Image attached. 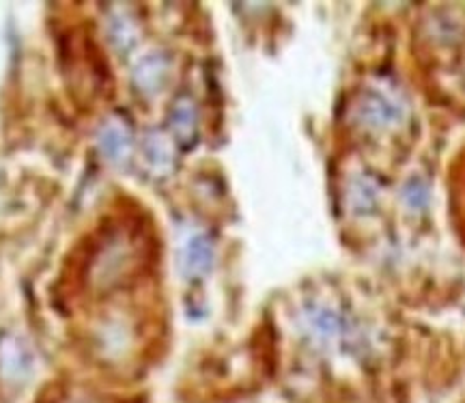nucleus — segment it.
<instances>
[{
	"instance_id": "1",
	"label": "nucleus",
	"mask_w": 465,
	"mask_h": 403,
	"mask_svg": "<svg viewBox=\"0 0 465 403\" xmlns=\"http://www.w3.org/2000/svg\"><path fill=\"white\" fill-rule=\"evenodd\" d=\"M358 116L366 127L388 130L405 119V104L391 91L371 89L366 91L358 104Z\"/></svg>"
},
{
	"instance_id": "6",
	"label": "nucleus",
	"mask_w": 465,
	"mask_h": 403,
	"mask_svg": "<svg viewBox=\"0 0 465 403\" xmlns=\"http://www.w3.org/2000/svg\"><path fill=\"white\" fill-rule=\"evenodd\" d=\"M166 61L162 56H149L138 65L136 80L143 91H160L162 83L166 80Z\"/></svg>"
},
{
	"instance_id": "8",
	"label": "nucleus",
	"mask_w": 465,
	"mask_h": 403,
	"mask_svg": "<svg viewBox=\"0 0 465 403\" xmlns=\"http://www.w3.org/2000/svg\"><path fill=\"white\" fill-rule=\"evenodd\" d=\"M403 198L410 207H416V209L422 207L429 198L427 186H424L420 179H411L403 188Z\"/></svg>"
},
{
	"instance_id": "4",
	"label": "nucleus",
	"mask_w": 465,
	"mask_h": 403,
	"mask_svg": "<svg viewBox=\"0 0 465 403\" xmlns=\"http://www.w3.org/2000/svg\"><path fill=\"white\" fill-rule=\"evenodd\" d=\"M144 157H147V165L153 173H168L173 168L174 157L173 145L162 134H153L144 143Z\"/></svg>"
},
{
	"instance_id": "5",
	"label": "nucleus",
	"mask_w": 465,
	"mask_h": 403,
	"mask_svg": "<svg viewBox=\"0 0 465 403\" xmlns=\"http://www.w3.org/2000/svg\"><path fill=\"white\" fill-rule=\"evenodd\" d=\"M102 147L106 149L110 160H125L132 147L130 130L124 124H119V121H113L102 134Z\"/></svg>"
},
{
	"instance_id": "2",
	"label": "nucleus",
	"mask_w": 465,
	"mask_h": 403,
	"mask_svg": "<svg viewBox=\"0 0 465 403\" xmlns=\"http://www.w3.org/2000/svg\"><path fill=\"white\" fill-rule=\"evenodd\" d=\"M212 259H213L212 242L203 236L192 237L188 242V247L183 248V255H182L183 272H188L190 277L205 274L209 267H212Z\"/></svg>"
},
{
	"instance_id": "3",
	"label": "nucleus",
	"mask_w": 465,
	"mask_h": 403,
	"mask_svg": "<svg viewBox=\"0 0 465 403\" xmlns=\"http://www.w3.org/2000/svg\"><path fill=\"white\" fill-rule=\"evenodd\" d=\"M196 108L190 99H179L171 113V130L177 143L190 145L196 138Z\"/></svg>"
},
{
	"instance_id": "7",
	"label": "nucleus",
	"mask_w": 465,
	"mask_h": 403,
	"mask_svg": "<svg viewBox=\"0 0 465 403\" xmlns=\"http://www.w3.org/2000/svg\"><path fill=\"white\" fill-rule=\"evenodd\" d=\"M349 201L356 207V212H369L377 201V188L369 177L351 181V188H349Z\"/></svg>"
}]
</instances>
